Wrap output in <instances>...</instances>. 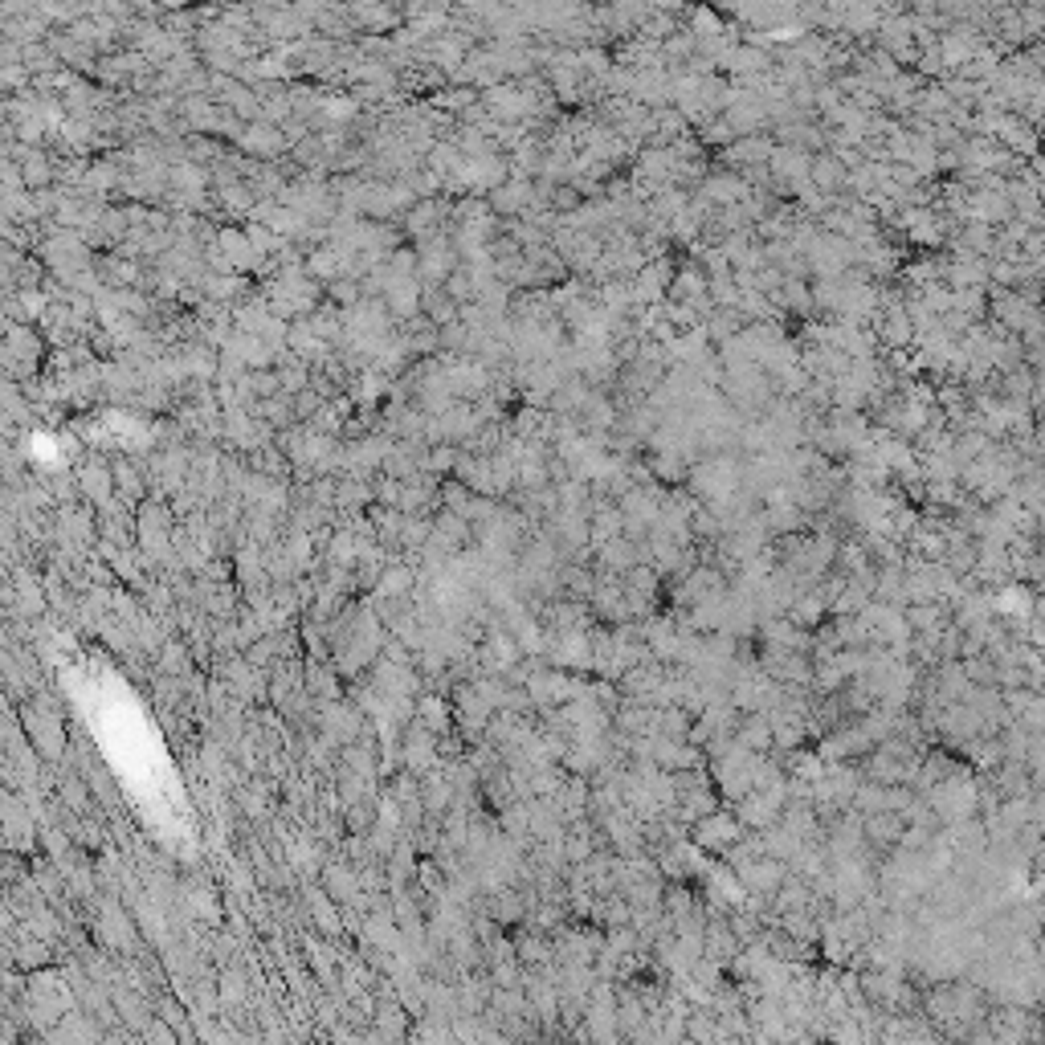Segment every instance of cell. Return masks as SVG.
Segmentation results:
<instances>
[{
  "instance_id": "6da1fadb",
  "label": "cell",
  "mask_w": 1045,
  "mask_h": 1045,
  "mask_svg": "<svg viewBox=\"0 0 1045 1045\" xmlns=\"http://www.w3.org/2000/svg\"><path fill=\"white\" fill-rule=\"evenodd\" d=\"M74 478H78L82 503L94 507L98 515H103V511L115 503V474H111V458H94V454H86V458L74 466Z\"/></svg>"
},
{
  "instance_id": "7a4b0ae2",
  "label": "cell",
  "mask_w": 1045,
  "mask_h": 1045,
  "mask_svg": "<svg viewBox=\"0 0 1045 1045\" xmlns=\"http://www.w3.org/2000/svg\"><path fill=\"white\" fill-rule=\"evenodd\" d=\"M111 474H115V499L123 507L139 511L147 499H152V494H147V490H152V482H147L143 462H135L127 454H111Z\"/></svg>"
},
{
  "instance_id": "3957f363",
  "label": "cell",
  "mask_w": 1045,
  "mask_h": 1045,
  "mask_svg": "<svg viewBox=\"0 0 1045 1045\" xmlns=\"http://www.w3.org/2000/svg\"><path fill=\"white\" fill-rule=\"evenodd\" d=\"M454 482H462L470 494H478V499H499V482H494V462L490 458H478V454L462 450Z\"/></svg>"
},
{
  "instance_id": "277c9868",
  "label": "cell",
  "mask_w": 1045,
  "mask_h": 1045,
  "mask_svg": "<svg viewBox=\"0 0 1045 1045\" xmlns=\"http://www.w3.org/2000/svg\"><path fill=\"white\" fill-rule=\"evenodd\" d=\"M421 315H425L433 327H450V323H458L462 307H458L454 298L445 294L441 286H425V298H421Z\"/></svg>"
},
{
  "instance_id": "5b68a950",
  "label": "cell",
  "mask_w": 1045,
  "mask_h": 1045,
  "mask_svg": "<svg viewBox=\"0 0 1045 1045\" xmlns=\"http://www.w3.org/2000/svg\"><path fill=\"white\" fill-rule=\"evenodd\" d=\"M323 298L331 307H339V311H356L364 303V286L356 278H335V282L323 286Z\"/></svg>"
},
{
  "instance_id": "8992f818",
  "label": "cell",
  "mask_w": 1045,
  "mask_h": 1045,
  "mask_svg": "<svg viewBox=\"0 0 1045 1045\" xmlns=\"http://www.w3.org/2000/svg\"><path fill=\"white\" fill-rule=\"evenodd\" d=\"M441 331V356H466V347H470V327L458 319V323H450V327H437Z\"/></svg>"
},
{
  "instance_id": "52a82bcc",
  "label": "cell",
  "mask_w": 1045,
  "mask_h": 1045,
  "mask_svg": "<svg viewBox=\"0 0 1045 1045\" xmlns=\"http://www.w3.org/2000/svg\"><path fill=\"white\" fill-rule=\"evenodd\" d=\"M694 33L690 29H678V33H670L666 41H662V62H686L690 54H694Z\"/></svg>"
},
{
  "instance_id": "ba28073f",
  "label": "cell",
  "mask_w": 1045,
  "mask_h": 1045,
  "mask_svg": "<svg viewBox=\"0 0 1045 1045\" xmlns=\"http://www.w3.org/2000/svg\"><path fill=\"white\" fill-rule=\"evenodd\" d=\"M372 486H376V507H392V511H401V499H405V482H396V478H384V474H376V478H372Z\"/></svg>"
}]
</instances>
